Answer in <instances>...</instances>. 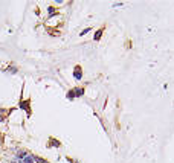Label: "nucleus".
Wrapping results in <instances>:
<instances>
[{"mask_svg":"<svg viewBox=\"0 0 174 163\" xmlns=\"http://www.w3.org/2000/svg\"><path fill=\"white\" fill-rule=\"evenodd\" d=\"M18 107L23 108V110L28 113V116L32 115V110H31V99H28V101H21L20 104H18Z\"/></svg>","mask_w":174,"mask_h":163,"instance_id":"1","label":"nucleus"},{"mask_svg":"<svg viewBox=\"0 0 174 163\" xmlns=\"http://www.w3.org/2000/svg\"><path fill=\"white\" fill-rule=\"evenodd\" d=\"M73 91H75V96H83L84 95V89H79V87L73 89Z\"/></svg>","mask_w":174,"mask_h":163,"instance_id":"6","label":"nucleus"},{"mask_svg":"<svg viewBox=\"0 0 174 163\" xmlns=\"http://www.w3.org/2000/svg\"><path fill=\"white\" fill-rule=\"evenodd\" d=\"M90 31H92V28H86V29H84L83 32H79V37H83V35H86L87 32H90Z\"/></svg>","mask_w":174,"mask_h":163,"instance_id":"11","label":"nucleus"},{"mask_svg":"<svg viewBox=\"0 0 174 163\" xmlns=\"http://www.w3.org/2000/svg\"><path fill=\"white\" fill-rule=\"evenodd\" d=\"M26 155H28V154H26V151H18V153H17V159H18V160H20V159H25Z\"/></svg>","mask_w":174,"mask_h":163,"instance_id":"7","label":"nucleus"},{"mask_svg":"<svg viewBox=\"0 0 174 163\" xmlns=\"http://www.w3.org/2000/svg\"><path fill=\"white\" fill-rule=\"evenodd\" d=\"M47 12H49V17H53V12H55V8H53V6H49V8H47Z\"/></svg>","mask_w":174,"mask_h":163,"instance_id":"10","label":"nucleus"},{"mask_svg":"<svg viewBox=\"0 0 174 163\" xmlns=\"http://www.w3.org/2000/svg\"><path fill=\"white\" fill-rule=\"evenodd\" d=\"M47 146H49V148H51V146H57V148H58V146H61V143H60L57 139L49 137V143H47Z\"/></svg>","mask_w":174,"mask_h":163,"instance_id":"3","label":"nucleus"},{"mask_svg":"<svg viewBox=\"0 0 174 163\" xmlns=\"http://www.w3.org/2000/svg\"><path fill=\"white\" fill-rule=\"evenodd\" d=\"M73 78L77 81L83 79V69H81L79 64H78V66H75V69H73Z\"/></svg>","mask_w":174,"mask_h":163,"instance_id":"2","label":"nucleus"},{"mask_svg":"<svg viewBox=\"0 0 174 163\" xmlns=\"http://www.w3.org/2000/svg\"><path fill=\"white\" fill-rule=\"evenodd\" d=\"M102 32H104V28H101L99 31H96V34H95V37H93V40H95V41H99V40H101Z\"/></svg>","mask_w":174,"mask_h":163,"instance_id":"5","label":"nucleus"},{"mask_svg":"<svg viewBox=\"0 0 174 163\" xmlns=\"http://www.w3.org/2000/svg\"><path fill=\"white\" fill-rule=\"evenodd\" d=\"M12 163H21V160H17V162H12Z\"/></svg>","mask_w":174,"mask_h":163,"instance_id":"12","label":"nucleus"},{"mask_svg":"<svg viewBox=\"0 0 174 163\" xmlns=\"http://www.w3.org/2000/svg\"><path fill=\"white\" fill-rule=\"evenodd\" d=\"M32 160H34V163H47L46 159H41V157H38V155H32Z\"/></svg>","mask_w":174,"mask_h":163,"instance_id":"4","label":"nucleus"},{"mask_svg":"<svg viewBox=\"0 0 174 163\" xmlns=\"http://www.w3.org/2000/svg\"><path fill=\"white\" fill-rule=\"evenodd\" d=\"M21 163H34V160H32V155H26Z\"/></svg>","mask_w":174,"mask_h":163,"instance_id":"8","label":"nucleus"},{"mask_svg":"<svg viewBox=\"0 0 174 163\" xmlns=\"http://www.w3.org/2000/svg\"><path fill=\"white\" fill-rule=\"evenodd\" d=\"M67 98H69V99H75V98H77V96H75V91H73V89L67 91Z\"/></svg>","mask_w":174,"mask_h":163,"instance_id":"9","label":"nucleus"}]
</instances>
